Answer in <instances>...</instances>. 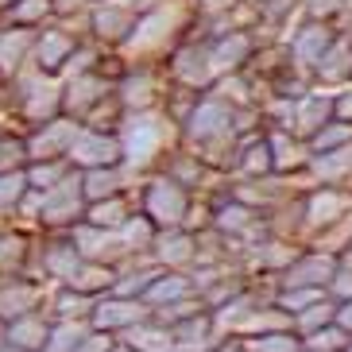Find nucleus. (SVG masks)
<instances>
[{
    "instance_id": "nucleus-1",
    "label": "nucleus",
    "mask_w": 352,
    "mask_h": 352,
    "mask_svg": "<svg viewBox=\"0 0 352 352\" xmlns=\"http://www.w3.org/2000/svg\"><path fill=\"white\" fill-rule=\"evenodd\" d=\"M8 113L20 124H28V132L47 124L54 116H63V85L32 66H23L20 74L8 78Z\"/></svg>"
},
{
    "instance_id": "nucleus-2",
    "label": "nucleus",
    "mask_w": 352,
    "mask_h": 352,
    "mask_svg": "<svg viewBox=\"0 0 352 352\" xmlns=\"http://www.w3.org/2000/svg\"><path fill=\"white\" fill-rule=\"evenodd\" d=\"M166 135H170V120L155 109L144 113H128L120 124V144H124V166H151L159 155H166Z\"/></svg>"
},
{
    "instance_id": "nucleus-3",
    "label": "nucleus",
    "mask_w": 352,
    "mask_h": 352,
    "mask_svg": "<svg viewBox=\"0 0 352 352\" xmlns=\"http://www.w3.org/2000/svg\"><path fill=\"white\" fill-rule=\"evenodd\" d=\"M85 217V197H82V170L70 166V175L58 186L43 190L39 197V228L43 232H70Z\"/></svg>"
},
{
    "instance_id": "nucleus-4",
    "label": "nucleus",
    "mask_w": 352,
    "mask_h": 352,
    "mask_svg": "<svg viewBox=\"0 0 352 352\" xmlns=\"http://www.w3.org/2000/svg\"><path fill=\"white\" fill-rule=\"evenodd\" d=\"M140 213L155 221L159 228H178L190 217V190L182 182H175L170 175L147 178L140 190Z\"/></svg>"
},
{
    "instance_id": "nucleus-5",
    "label": "nucleus",
    "mask_w": 352,
    "mask_h": 352,
    "mask_svg": "<svg viewBox=\"0 0 352 352\" xmlns=\"http://www.w3.org/2000/svg\"><path fill=\"white\" fill-rule=\"evenodd\" d=\"M78 43H82V35H74L66 23L51 20L43 23L39 32H35V47H32V70L47 74V78H63L66 66H70L74 51H78Z\"/></svg>"
},
{
    "instance_id": "nucleus-6",
    "label": "nucleus",
    "mask_w": 352,
    "mask_h": 352,
    "mask_svg": "<svg viewBox=\"0 0 352 352\" xmlns=\"http://www.w3.org/2000/svg\"><path fill=\"white\" fill-rule=\"evenodd\" d=\"M232 104L225 97H206L190 109V116L182 120L186 128V140H194L197 147H217L232 140Z\"/></svg>"
},
{
    "instance_id": "nucleus-7",
    "label": "nucleus",
    "mask_w": 352,
    "mask_h": 352,
    "mask_svg": "<svg viewBox=\"0 0 352 352\" xmlns=\"http://www.w3.org/2000/svg\"><path fill=\"white\" fill-rule=\"evenodd\" d=\"M135 20H140V12L116 4V0H104V4L89 8V16H85V35H89V43H97L104 51H116V47H128V39L135 32Z\"/></svg>"
},
{
    "instance_id": "nucleus-8",
    "label": "nucleus",
    "mask_w": 352,
    "mask_h": 352,
    "mask_svg": "<svg viewBox=\"0 0 352 352\" xmlns=\"http://www.w3.org/2000/svg\"><path fill=\"white\" fill-rule=\"evenodd\" d=\"M70 166L78 170H94V166H120L124 163V144L120 132H94V128H78L70 144Z\"/></svg>"
},
{
    "instance_id": "nucleus-9",
    "label": "nucleus",
    "mask_w": 352,
    "mask_h": 352,
    "mask_svg": "<svg viewBox=\"0 0 352 352\" xmlns=\"http://www.w3.org/2000/svg\"><path fill=\"white\" fill-rule=\"evenodd\" d=\"M47 279H35V275H12V279H0V325L23 318V314L47 310Z\"/></svg>"
},
{
    "instance_id": "nucleus-10",
    "label": "nucleus",
    "mask_w": 352,
    "mask_h": 352,
    "mask_svg": "<svg viewBox=\"0 0 352 352\" xmlns=\"http://www.w3.org/2000/svg\"><path fill=\"white\" fill-rule=\"evenodd\" d=\"M70 240L74 248L82 252V259H94V263H109V267H120L132 259V252L124 248V240H120V228H97V225H78L70 228Z\"/></svg>"
},
{
    "instance_id": "nucleus-11",
    "label": "nucleus",
    "mask_w": 352,
    "mask_h": 352,
    "mask_svg": "<svg viewBox=\"0 0 352 352\" xmlns=\"http://www.w3.org/2000/svg\"><path fill=\"white\" fill-rule=\"evenodd\" d=\"M151 318V306L140 298H124V294H101L89 310V329H101V333H113L120 337L124 329H132L135 321Z\"/></svg>"
},
{
    "instance_id": "nucleus-12",
    "label": "nucleus",
    "mask_w": 352,
    "mask_h": 352,
    "mask_svg": "<svg viewBox=\"0 0 352 352\" xmlns=\"http://www.w3.org/2000/svg\"><path fill=\"white\" fill-rule=\"evenodd\" d=\"M78 128L82 124L70 120V116H54L47 124L32 128V132H28V163H32V159H66Z\"/></svg>"
},
{
    "instance_id": "nucleus-13",
    "label": "nucleus",
    "mask_w": 352,
    "mask_h": 352,
    "mask_svg": "<svg viewBox=\"0 0 352 352\" xmlns=\"http://www.w3.org/2000/svg\"><path fill=\"white\" fill-rule=\"evenodd\" d=\"M35 259H39V275H47V279L58 287V283H66L74 271H78L82 252L74 248L70 232H47V240L35 248Z\"/></svg>"
},
{
    "instance_id": "nucleus-14",
    "label": "nucleus",
    "mask_w": 352,
    "mask_h": 352,
    "mask_svg": "<svg viewBox=\"0 0 352 352\" xmlns=\"http://www.w3.org/2000/svg\"><path fill=\"white\" fill-rule=\"evenodd\" d=\"M151 259L163 271H182L197 263V236L190 228H159L155 244H151Z\"/></svg>"
},
{
    "instance_id": "nucleus-15",
    "label": "nucleus",
    "mask_w": 352,
    "mask_h": 352,
    "mask_svg": "<svg viewBox=\"0 0 352 352\" xmlns=\"http://www.w3.org/2000/svg\"><path fill=\"white\" fill-rule=\"evenodd\" d=\"M109 89H113V85L104 82V78H97L94 70L70 74V78L63 82V116H70V120L82 124V116L89 113V104H94L97 97H104Z\"/></svg>"
},
{
    "instance_id": "nucleus-16",
    "label": "nucleus",
    "mask_w": 352,
    "mask_h": 352,
    "mask_svg": "<svg viewBox=\"0 0 352 352\" xmlns=\"http://www.w3.org/2000/svg\"><path fill=\"white\" fill-rule=\"evenodd\" d=\"M35 263V240L16 225L0 228V279H12V275H32Z\"/></svg>"
},
{
    "instance_id": "nucleus-17",
    "label": "nucleus",
    "mask_w": 352,
    "mask_h": 352,
    "mask_svg": "<svg viewBox=\"0 0 352 352\" xmlns=\"http://www.w3.org/2000/svg\"><path fill=\"white\" fill-rule=\"evenodd\" d=\"M39 28H20V23H0V74L12 78L32 63V47Z\"/></svg>"
},
{
    "instance_id": "nucleus-18",
    "label": "nucleus",
    "mask_w": 352,
    "mask_h": 352,
    "mask_svg": "<svg viewBox=\"0 0 352 352\" xmlns=\"http://www.w3.org/2000/svg\"><path fill=\"white\" fill-rule=\"evenodd\" d=\"M116 94L124 101L128 113H144V109H155L159 101V82H155V70L151 66H128V74L116 82Z\"/></svg>"
},
{
    "instance_id": "nucleus-19",
    "label": "nucleus",
    "mask_w": 352,
    "mask_h": 352,
    "mask_svg": "<svg viewBox=\"0 0 352 352\" xmlns=\"http://www.w3.org/2000/svg\"><path fill=\"white\" fill-rule=\"evenodd\" d=\"M47 337H51V314L47 310L23 314V318H16V321L4 325V341L16 344V349H23V352H43Z\"/></svg>"
},
{
    "instance_id": "nucleus-20",
    "label": "nucleus",
    "mask_w": 352,
    "mask_h": 352,
    "mask_svg": "<svg viewBox=\"0 0 352 352\" xmlns=\"http://www.w3.org/2000/svg\"><path fill=\"white\" fill-rule=\"evenodd\" d=\"M170 333H175V352H209L217 344V325H213V314L209 310L170 325Z\"/></svg>"
},
{
    "instance_id": "nucleus-21",
    "label": "nucleus",
    "mask_w": 352,
    "mask_h": 352,
    "mask_svg": "<svg viewBox=\"0 0 352 352\" xmlns=\"http://www.w3.org/2000/svg\"><path fill=\"white\" fill-rule=\"evenodd\" d=\"M170 74L178 78V85H190V89H201V85L213 82V63H209V47H182L170 63Z\"/></svg>"
},
{
    "instance_id": "nucleus-22",
    "label": "nucleus",
    "mask_w": 352,
    "mask_h": 352,
    "mask_svg": "<svg viewBox=\"0 0 352 352\" xmlns=\"http://www.w3.org/2000/svg\"><path fill=\"white\" fill-rule=\"evenodd\" d=\"M120 341L135 352H175V333H170V325H163L155 318L135 321L132 329L120 333Z\"/></svg>"
},
{
    "instance_id": "nucleus-23",
    "label": "nucleus",
    "mask_w": 352,
    "mask_h": 352,
    "mask_svg": "<svg viewBox=\"0 0 352 352\" xmlns=\"http://www.w3.org/2000/svg\"><path fill=\"white\" fill-rule=\"evenodd\" d=\"M113 283H116V267H109V263H94V259H82L78 271L66 279V287L82 290V294H89V298H101V294H113ZM58 287H63V283H58Z\"/></svg>"
},
{
    "instance_id": "nucleus-24",
    "label": "nucleus",
    "mask_w": 352,
    "mask_h": 352,
    "mask_svg": "<svg viewBox=\"0 0 352 352\" xmlns=\"http://www.w3.org/2000/svg\"><path fill=\"white\" fill-rule=\"evenodd\" d=\"M124 101H120V94H116V85L109 89L104 97H97L94 104H89V113L82 116V128H94V132H120V124H124Z\"/></svg>"
},
{
    "instance_id": "nucleus-25",
    "label": "nucleus",
    "mask_w": 352,
    "mask_h": 352,
    "mask_svg": "<svg viewBox=\"0 0 352 352\" xmlns=\"http://www.w3.org/2000/svg\"><path fill=\"white\" fill-rule=\"evenodd\" d=\"M124 163L120 166H94V170H82V197L85 206L89 201H101V197L124 194Z\"/></svg>"
},
{
    "instance_id": "nucleus-26",
    "label": "nucleus",
    "mask_w": 352,
    "mask_h": 352,
    "mask_svg": "<svg viewBox=\"0 0 352 352\" xmlns=\"http://www.w3.org/2000/svg\"><path fill=\"white\" fill-rule=\"evenodd\" d=\"M94 302L89 294H82V290H74V287H58L47 298V314H51V321H89V310H94Z\"/></svg>"
},
{
    "instance_id": "nucleus-27",
    "label": "nucleus",
    "mask_w": 352,
    "mask_h": 352,
    "mask_svg": "<svg viewBox=\"0 0 352 352\" xmlns=\"http://www.w3.org/2000/svg\"><path fill=\"white\" fill-rule=\"evenodd\" d=\"M252 54V39L244 32H228L221 35L213 47H209V63H213V70H228V74H236L240 66H244V58Z\"/></svg>"
},
{
    "instance_id": "nucleus-28",
    "label": "nucleus",
    "mask_w": 352,
    "mask_h": 352,
    "mask_svg": "<svg viewBox=\"0 0 352 352\" xmlns=\"http://www.w3.org/2000/svg\"><path fill=\"white\" fill-rule=\"evenodd\" d=\"M135 209H132V197L124 194H113V197H101V201H89L85 206V225H97V228H120L128 217H132Z\"/></svg>"
},
{
    "instance_id": "nucleus-29",
    "label": "nucleus",
    "mask_w": 352,
    "mask_h": 352,
    "mask_svg": "<svg viewBox=\"0 0 352 352\" xmlns=\"http://www.w3.org/2000/svg\"><path fill=\"white\" fill-rule=\"evenodd\" d=\"M186 294H194L186 271H159V279L147 287L144 302L147 306H166V302H175V298H186Z\"/></svg>"
},
{
    "instance_id": "nucleus-30",
    "label": "nucleus",
    "mask_w": 352,
    "mask_h": 352,
    "mask_svg": "<svg viewBox=\"0 0 352 352\" xmlns=\"http://www.w3.org/2000/svg\"><path fill=\"white\" fill-rule=\"evenodd\" d=\"M155 236H159V225L147 217V213H132V217L120 225V240H124V248L132 252V256H140V252H147V256H151Z\"/></svg>"
},
{
    "instance_id": "nucleus-31",
    "label": "nucleus",
    "mask_w": 352,
    "mask_h": 352,
    "mask_svg": "<svg viewBox=\"0 0 352 352\" xmlns=\"http://www.w3.org/2000/svg\"><path fill=\"white\" fill-rule=\"evenodd\" d=\"M23 175H28V186L43 194V190L58 186L70 175V159H32V163L23 166Z\"/></svg>"
},
{
    "instance_id": "nucleus-32",
    "label": "nucleus",
    "mask_w": 352,
    "mask_h": 352,
    "mask_svg": "<svg viewBox=\"0 0 352 352\" xmlns=\"http://www.w3.org/2000/svg\"><path fill=\"white\" fill-rule=\"evenodd\" d=\"M89 333V321H51V337L43 352H78Z\"/></svg>"
},
{
    "instance_id": "nucleus-33",
    "label": "nucleus",
    "mask_w": 352,
    "mask_h": 352,
    "mask_svg": "<svg viewBox=\"0 0 352 352\" xmlns=\"http://www.w3.org/2000/svg\"><path fill=\"white\" fill-rule=\"evenodd\" d=\"M51 20H54L51 0H20L4 12V23H20V28H43Z\"/></svg>"
},
{
    "instance_id": "nucleus-34",
    "label": "nucleus",
    "mask_w": 352,
    "mask_h": 352,
    "mask_svg": "<svg viewBox=\"0 0 352 352\" xmlns=\"http://www.w3.org/2000/svg\"><path fill=\"white\" fill-rule=\"evenodd\" d=\"M28 175L23 170H8V175H0V221H8L12 213H16V206L23 201V194H28Z\"/></svg>"
},
{
    "instance_id": "nucleus-35",
    "label": "nucleus",
    "mask_w": 352,
    "mask_h": 352,
    "mask_svg": "<svg viewBox=\"0 0 352 352\" xmlns=\"http://www.w3.org/2000/svg\"><path fill=\"white\" fill-rule=\"evenodd\" d=\"M28 166V135L23 132H0V175Z\"/></svg>"
},
{
    "instance_id": "nucleus-36",
    "label": "nucleus",
    "mask_w": 352,
    "mask_h": 352,
    "mask_svg": "<svg viewBox=\"0 0 352 352\" xmlns=\"http://www.w3.org/2000/svg\"><path fill=\"white\" fill-rule=\"evenodd\" d=\"M252 221H256V209H252L248 201L232 197V201H228V206L217 213L213 228H217V232H244V228H252Z\"/></svg>"
},
{
    "instance_id": "nucleus-37",
    "label": "nucleus",
    "mask_w": 352,
    "mask_h": 352,
    "mask_svg": "<svg viewBox=\"0 0 352 352\" xmlns=\"http://www.w3.org/2000/svg\"><path fill=\"white\" fill-rule=\"evenodd\" d=\"M321 51H325V32L321 28H306L294 39V58L298 63H314V58H321Z\"/></svg>"
},
{
    "instance_id": "nucleus-38",
    "label": "nucleus",
    "mask_w": 352,
    "mask_h": 352,
    "mask_svg": "<svg viewBox=\"0 0 352 352\" xmlns=\"http://www.w3.org/2000/svg\"><path fill=\"white\" fill-rule=\"evenodd\" d=\"M89 8H94V0H51V12L58 23L82 20V16H89Z\"/></svg>"
},
{
    "instance_id": "nucleus-39",
    "label": "nucleus",
    "mask_w": 352,
    "mask_h": 352,
    "mask_svg": "<svg viewBox=\"0 0 352 352\" xmlns=\"http://www.w3.org/2000/svg\"><path fill=\"white\" fill-rule=\"evenodd\" d=\"M240 166H244L248 175H263V170H271V166H275V159H271V144L248 147V151H244V159H240Z\"/></svg>"
},
{
    "instance_id": "nucleus-40",
    "label": "nucleus",
    "mask_w": 352,
    "mask_h": 352,
    "mask_svg": "<svg viewBox=\"0 0 352 352\" xmlns=\"http://www.w3.org/2000/svg\"><path fill=\"white\" fill-rule=\"evenodd\" d=\"M252 352H298V344L290 341L287 333H263V337L252 344Z\"/></svg>"
},
{
    "instance_id": "nucleus-41",
    "label": "nucleus",
    "mask_w": 352,
    "mask_h": 352,
    "mask_svg": "<svg viewBox=\"0 0 352 352\" xmlns=\"http://www.w3.org/2000/svg\"><path fill=\"white\" fill-rule=\"evenodd\" d=\"M116 341H120V337H113V333L89 329V333H85V341H82V349H78V352H113V349H116Z\"/></svg>"
},
{
    "instance_id": "nucleus-42",
    "label": "nucleus",
    "mask_w": 352,
    "mask_h": 352,
    "mask_svg": "<svg viewBox=\"0 0 352 352\" xmlns=\"http://www.w3.org/2000/svg\"><path fill=\"white\" fill-rule=\"evenodd\" d=\"M341 209V197H333V194H321L310 201V217L314 221H333V213Z\"/></svg>"
},
{
    "instance_id": "nucleus-43",
    "label": "nucleus",
    "mask_w": 352,
    "mask_h": 352,
    "mask_svg": "<svg viewBox=\"0 0 352 352\" xmlns=\"http://www.w3.org/2000/svg\"><path fill=\"white\" fill-rule=\"evenodd\" d=\"M325 271H329V263H325V259H310V263H302V267L290 271L287 283H314L318 275H325Z\"/></svg>"
},
{
    "instance_id": "nucleus-44",
    "label": "nucleus",
    "mask_w": 352,
    "mask_h": 352,
    "mask_svg": "<svg viewBox=\"0 0 352 352\" xmlns=\"http://www.w3.org/2000/svg\"><path fill=\"white\" fill-rule=\"evenodd\" d=\"M318 116H325V101L321 97H306V104H302V113H298V124L318 128Z\"/></svg>"
},
{
    "instance_id": "nucleus-45",
    "label": "nucleus",
    "mask_w": 352,
    "mask_h": 352,
    "mask_svg": "<svg viewBox=\"0 0 352 352\" xmlns=\"http://www.w3.org/2000/svg\"><path fill=\"white\" fill-rule=\"evenodd\" d=\"M349 163H352V151H337V159H325V163H318V170H325V175H337V170H344Z\"/></svg>"
},
{
    "instance_id": "nucleus-46",
    "label": "nucleus",
    "mask_w": 352,
    "mask_h": 352,
    "mask_svg": "<svg viewBox=\"0 0 352 352\" xmlns=\"http://www.w3.org/2000/svg\"><path fill=\"white\" fill-rule=\"evenodd\" d=\"M325 318H329V314H325V306H314V310L302 318V325H306V329H314V325H318V321H325Z\"/></svg>"
},
{
    "instance_id": "nucleus-47",
    "label": "nucleus",
    "mask_w": 352,
    "mask_h": 352,
    "mask_svg": "<svg viewBox=\"0 0 352 352\" xmlns=\"http://www.w3.org/2000/svg\"><path fill=\"white\" fill-rule=\"evenodd\" d=\"M0 109H8V78L0 74Z\"/></svg>"
},
{
    "instance_id": "nucleus-48",
    "label": "nucleus",
    "mask_w": 352,
    "mask_h": 352,
    "mask_svg": "<svg viewBox=\"0 0 352 352\" xmlns=\"http://www.w3.org/2000/svg\"><path fill=\"white\" fill-rule=\"evenodd\" d=\"M337 8V0H314V12H329Z\"/></svg>"
},
{
    "instance_id": "nucleus-49",
    "label": "nucleus",
    "mask_w": 352,
    "mask_h": 352,
    "mask_svg": "<svg viewBox=\"0 0 352 352\" xmlns=\"http://www.w3.org/2000/svg\"><path fill=\"white\" fill-rule=\"evenodd\" d=\"M12 4H20V0H0V16H4V12L12 8Z\"/></svg>"
},
{
    "instance_id": "nucleus-50",
    "label": "nucleus",
    "mask_w": 352,
    "mask_h": 352,
    "mask_svg": "<svg viewBox=\"0 0 352 352\" xmlns=\"http://www.w3.org/2000/svg\"><path fill=\"white\" fill-rule=\"evenodd\" d=\"M0 352H23V349H16V344H8V341H0Z\"/></svg>"
},
{
    "instance_id": "nucleus-51",
    "label": "nucleus",
    "mask_w": 352,
    "mask_h": 352,
    "mask_svg": "<svg viewBox=\"0 0 352 352\" xmlns=\"http://www.w3.org/2000/svg\"><path fill=\"white\" fill-rule=\"evenodd\" d=\"M341 290H344V294H352V275H344V283H341Z\"/></svg>"
},
{
    "instance_id": "nucleus-52",
    "label": "nucleus",
    "mask_w": 352,
    "mask_h": 352,
    "mask_svg": "<svg viewBox=\"0 0 352 352\" xmlns=\"http://www.w3.org/2000/svg\"><path fill=\"white\" fill-rule=\"evenodd\" d=\"M341 321H344V325H352V306H349V310L341 314Z\"/></svg>"
},
{
    "instance_id": "nucleus-53",
    "label": "nucleus",
    "mask_w": 352,
    "mask_h": 352,
    "mask_svg": "<svg viewBox=\"0 0 352 352\" xmlns=\"http://www.w3.org/2000/svg\"><path fill=\"white\" fill-rule=\"evenodd\" d=\"M113 352H135V349H128L124 341H116V349H113Z\"/></svg>"
},
{
    "instance_id": "nucleus-54",
    "label": "nucleus",
    "mask_w": 352,
    "mask_h": 352,
    "mask_svg": "<svg viewBox=\"0 0 352 352\" xmlns=\"http://www.w3.org/2000/svg\"><path fill=\"white\" fill-rule=\"evenodd\" d=\"M0 341H4V325H0Z\"/></svg>"
},
{
    "instance_id": "nucleus-55",
    "label": "nucleus",
    "mask_w": 352,
    "mask_h": 352,
    "mask_svg": "<svg viewBox=\"0 0 352 352\" xmlns=\"http://www.w3.org/2000/svg\"><path fill=\"white\" fill-rule=\"evenodd\" d=\"M94 4H104V0H94Z\"/></svg>"
}]
</instances>
